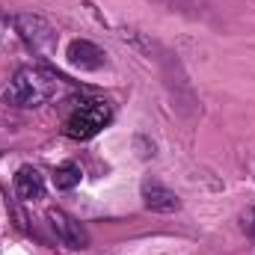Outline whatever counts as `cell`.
Wrapping results in <instances>:
<instances>
[{"mask_svg":"<svg viewBox=\"0 0 255 255\" xmlns=\"http://www.w3.org/2000/svg\"><path fill=\"white\" fill-rule=\"evenodd\" d=\"M110 116H113V110H110V104L107 101H86V104H80L68 119H65V133L71 136V139H92L101 128L110 122Z\"/></svg>","mask_w":255,"mask_h":255,"instance_id":"obj_2","label":"cell"},{"mask_svg":"<svg viewBox=\"0 0 255 255\" xmlns=\"http://www.w3.org/2000/svg\"><path fill=\"white\" fill-rule=\"evenodd\" d=\"M12 24H15L18 39L27 42L36 54H51V51H54L57 30H54L45 18H39V15H15Z\"/></svg>","mask_w":255,"mask_h":255,"instance_id":"obj_3","label":"cell"},{"mask_svg":"<svg viewBox=\"0 0 255 255\" xmlns=\"http://www.w3.org/2000/svg\"><path fill=\"white\" fill-rule=\"evenodd\" d=\"M80 178H83V172H80L77 163H63V166H57V172H54L57 190H74V187L80 184Z\"/></svg>","mask_w":255,"mask_h":255,"instance_id":"obj_8","label":"cell"},{"mask_svg":"<svg viewBox=\"0 0 255 255\" xmlns=\"http://www.w3.org/2000/svg\"><path fill=\"white\" fill-rule=\"evenodd\" d=\"M48 223H51V229H54V235H57V241L63 247H68V250H86L89 247V232L74 217H68L65 211L51 208L48 211Z\"/></svg>","mask_w":255,"mask_h":255,"instance_id":"obj_4","label":"cell"},{"mask_svg":"<svg viewBox=\"0 0 255 255\" xmlns=\"http://www.w3.org/2000/svg\"><path fill=\"white\" fill-rule=\"evenodd\" d=\"M15 36H18V33H15V24H12V21H6V18L0 15V45H9Z\"/></svg>","mask_w":255,"mask_h":255,"instance_id":"obj_10","label":"cell"},{"mask_svg":"<svg viewBox=\"0 0 255 255\" xmlns=\"http://www.w3.org/2000/svg\"><path fill=\"white\" fill-rule=\"evenodd\" d=\"M12 184H15L18 199H24V202H36L45 196V178L36 166H21L12 178Z\"/></svg>","mask_w":255,"mask_h":255,"instance_id":"obj_7","label":"cell"},{"mask_svg":"<svg viewBox=\"0 0 255 255\" xmlns=\"http://www.w3.org/2000/svg\"><path fill=\"white\" fill-rule=\"evenodd\" d=\"M65 60L71 68H80V71H98L104 60H107V54L98 48V45H92L89 39H74V42H68V48H65Z\"/></svg>","mask_w":255,"mask_h":255,"instance_id":"obj_5","label":"cell"},{"mask_svg":"<svg viewBox=\"0 0 255 255\" xmlns=\"http://www.w3.org/2000/svg\"><path fill=\"white\" fill-rule=\"evenodd\" d=\"M142 205L154 214H175L181 208V199L175 190H169L157 181H145L142 184Z\"/></svg>","mask_w":255,"mask_h":255,"instance_id":"obj_6","label":"cell"},{"mask_svg":"<svg viewBox=\"0 0 255 255\" xmlns=\"http://www.w3.org/2000/svg\"><path fill=\"white\" fill-rule=\"evenodd\" d=\"M60 86H63L60 74H54L48 68H39V65H27V68L15 71L3 98L12 107H39V104L51 101L60 92Z\"/></svg>","mask_w":255,"mask_h":255,"instance_id":"obj_1","label":"cell"},{"mask_svg":"<svg viewBox=\"0 0 255 255\" xmlns=\"http://www.w3.org/2000/svg\"><path fill=\"white\" fill-rule=\"evenodd\" d=\"M241 229L247 232V238L255 244V208H250V211L241 214Z\"/></svg>","mask_w":255,"mask_h":255,"instance_id":"obj_9","label":"cell"}]
</instances>
